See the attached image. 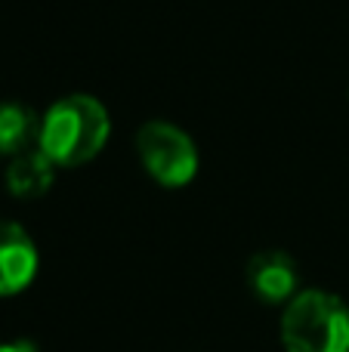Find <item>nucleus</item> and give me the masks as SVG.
<instances>
[{
	"instance_id": "nucleus-3",
	"label": "nucleus",
	"mask_w": 349,
	"mask_h": 352,
	"mask_svg": "<svg viewBox=\"0 0 349 352\" xmlns=\"http://www.w3.org/2000/svg\"><path fill=\"white\" fill-rule=\"evenodd\" d=\"M142 170L164 188H183L198 173V146L183 127L170 121H148L136 133Z\"/></svg>"
},
{
	"instance_id": "nucleus-1",
	"label": "nucleus",
	"mask_w": 349,
	"mask_h": 352,
	"mask_svg": "<svg viewBox=\"0 0 349 352\" xmlns=\"http://www.w3.org/2000/svg\"><path fill=\"white\" fill-rule=\"evenodd\" d=\"M111 136V115L90 93L62 96L41 115L37 148L56 167H84L105 148Z\"/></svg>"
},
{
	"instance_id": "nucleus-6",
	"label": "nucleus",
	"mask_w": 349,
	"mask_h": 352,
	"mask_svg": "<svg viewBox=\"0 0 349 352\" xmlns=\"http://www.w3.org/2000/svg\"><path fill=\"white\" fill-rule=\"evenodd\" d=\"M53 179H56V164L41 148L16 155V158H10V167H6V188H10V195H16L22 201L47 195L53 188Z\"/></svg>"
},
{
	"instance_id": "nucleus-7",
	"label": "nucleus",
	"mask_w": 349,
	"mask_h": 352,
	"mask_svg": "<svg viewBox=\"0 0 349 352\" xmlns=\"http://www.w3.org/2000/svg\"><path fill=\"white\" fill-rule=\"evenodd\" d=\"M37 140H41V115L16 99L0 102V155L16 158L37 148Z\"/></svg>"
},
{
	"instance_id": "nucleus-5",
	"label": "nucleus",
	"mask_w": 349,
	"mask_h": 352,
	"mask_svg": "<svg viewBox=\"0 0 349 352\" xmlns=\"http://www.w3.org/2000/svg\"><path fill=\"white\" fill-rule=\"evenodd\" d=\"M41 256L34 238L16 219L0 217V297H16L34 281Z\"/></svg>"
},
{
	"instance_id": "nucleus-8",
	"label": "nucleus",
	"mask_w": 349,
	"mask_h": 352,
	"mask_svg": "<svg viewBox=\"0 0 349 352\" xmlns=\"http://www.w3.org/2000/svg\"><path fill=\"white\" fill-rule=\"evenodd\" d=\"M0 352H34V346L25 340H12V343H0Z\"/></svg>"
},
{
	"instance_id": "nucleus-2",
	"label": "nucleus",
	"mask_w": 349,
	"mask_h": 352,
	"mask_svg": "<svg viewBox=\"0 0 349 352\" xmlns=\"http://www.w3.org/2000/svg\"><path fill=\"white\" fill-rule=\"evenodd\" d=\"M284 352H349V306L337 294L306 287L282 312Z\"/></svg>"
},
{
	"instance_id": "nucleus-4",
	"label": "nucleus",
	"mask_w": 349,
	"mask_h": 352,
	"mask_svg": "<svg viewBox=\"0 0 349 352\" xmlns=\"http://www.w3.org/2000/svg\"><path fill=\"white\" fill-rule=\"evenodd\" d=\"M300 269L288 250H257L247 260V287L266 306H288L300 291Z\"/></svg>"
}]
</instances>
